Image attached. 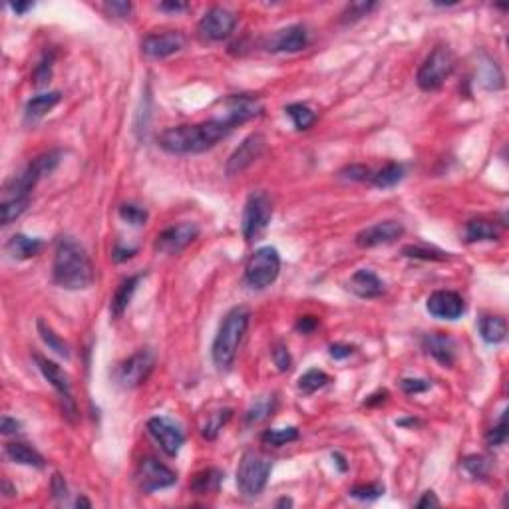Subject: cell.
<instances>
[{"label": "cell", "mask_w": 509, "mask_h": 509, "mask_svg": "<svg viewBox=\"0 0 509 509\" xmlns=\"http://www.w3.org/2000/svg\"><path fill=\"white\" fill-rule=\"evenodd\" d=\"M235 126L227 117H215L195 126H177L165 129L158 138L159 148L171 156H189L203 153L227 138Z\"/></svg>", "instance_id": "6da1fadb"}, {"label": "cell", "mask_w": 509, "mask_h": 509, "mask_svg": "<svg viewBox=\"0 0 509 509\" xmlns=\"http://www.w3.org/2000/svg\"><path fill=\"white\" fill-rule=\"evenodd\" d=\"M52 276L56 285L68 291H82L92 285L94 265L84 247L70 237H62L54 251Z\"/></svg>", "instance_id": "7a4b0ae2"}, {"label": "cell", "mask_w": 509, "mask_h": 509, "mask_svg": "<svg viewBox=\"0 0 509 509\" xmlns=\"http://www.w3.org/2000/svg\"><path fill=\"white\" fill-rule=\"evenodd\" d=\"M249 320L251 312L247 307H233L223 317L211 346V356L217 370H229L233 366L237 350L249 329Z\"/></svg>", "instance_id": "3957f363"}, {"label": "cell", "mask_w": 509, "mask_h": 509, "mask_svg": "<svg viewBox=\"0 0 509 509\" xmlns=\"http://www.w3.org/2000/svg\"><path fill=\"white\" fill-rule=\"evenodd\" d=\"M62 158V151L60 149H54L48 153H42L34 159L32 163H28L24 170L14 175L11 181L4 183V189H2V199H11V197H30V191L36 187V183L42 180L44 175L52 173L56 170V165L60 163Z\"/></svg>", "instance_id": "277c9868"}, {"label": "cell", "mask_w": 509, "mask_h": 509, "mask_svg": "<svg viewBox=\"0 0 509 509\" xmlns=\"http://www.w3.org/2000/svg\"><path fill=\"white\" fill-rule=\"evenodd\" d=\"M273 462L259 452H245L237 467V488L247 498H257L263 493Z\"/></svg>", "instance_id": "5b68a950"}, {"label": "cell", "mask_w": 509, "mask_h": 509, "mask_svg": "<svg viewBox=\"0 0 509 509\" xmlns=\"http://www.w3.org/2000/svg\"><path fill=\"white\" fill-rule=\"evenodd\" d=\"M454 68H456L454 52L447 46H435L420 66V70L416 74V82L420 86V90L435 92L444 86L445 80L454 72Z\"/></svg>", "instance_id": "8992f818"}, {"label": "cell", "mask_w": 509, "mask_h": 509, "mask_svg": "<svg viewBox=\"0 0 509 509\" xmlns=\"http://www.w3.org/2000/svg\"><path fill=\"white\" fill-rule=\"evenodd\" d=\"M281 273V257L275 247L257 249L245 265V283L251 288H267Z\"/></svg>", "instance_id": "52a82bcc"}, {"label": "cell", "mask_w": 509, "mask_h": 509, "mask_svg": "<svg viewBox=\"0 0 509 509\" xmlns=\"http://www.w3.org/2000/svg\"><path fill=\"white\" fill-rule=\"evenodd\" d=\"M273 217V201L267 195L265 191H253L249 195V199L245 203L243 219H241V227H243V237L247 241H255L257 237H261L263 231L269 227Z\"/></svg>", "instance_id": "ba28073f"}, {"label": "cell", "mask_w": 509, "mask_h": 509, "mask_svg": "<svg viewBox=\"0 0 509 509\" xmlns=\"http://www.w3.org/2000/svg\"><path fill=\"white\" fill-rule=\"evenodd\" d=\"M34 362H36L38 370L42 372L44 378L50 382V386L58 392V398H60V402H62L64 416L74 424L76 420H78V408H76L74 398H72V382H70V376H68L56 362L46 358L42 354H34Z\"/></svg>", "instance_id": "9c48e42d"}, {"label": "cell", "mask_w": 509, "mask_h": 509, "mask_svg": "<svg viewBox=\"0 0 509 509\" xmlns=\"http://www.w3.org/2000/svg\"><path fill=\"white\" fill-rule=\"evenodd\" d=\"M153 366H156V354L151 350L141 349L117 366L114 378L122 388H127V390L138 388L139 384L148 380Z\"/></svg>", "instance_id": "30bf717a"}, {"label": "cell", "mask_w": 509, "mask_h": 509, "mask_svg": "<svg viewBox=\"0 0 509 509\" xmlns=\"http://www.w3.org/2000/svg\"><path fill=\"white\" fill-rule=\"evenodd\" d=\"M237 26V14L223 6H213L197 24V34L203 42H221Z\"/></svg>", "instance_id": "8fae6325"}, {"label": "cell", "mask_w": 509, "mask_h": 509, "mask_svg": "<svg viewBox=\"0 0 509 509\" xmlns=\"http://www.w3.org/2000/svg\"><path fill=\"white\" fill-rule=\"evenodd\" d=\"M199 233H201V229L197 223L185 221L171 225L158 235L153 249L163 255H180L185 247H189L199 237Z\"/></svg>", "instance_id": "7c38bea8"}, {"label": "cell", "mask_w": 509, "mask_h": 509, "mask_svg": "<svg viewBox=\"0 0 509 509\" xmlns=\"http://www.w3.org/2000/svg\"><path fill=\"white\" fill-rule=\"evenodd\" d=\"M177 481V474L161 464L156 457H144L138 467V484L144 493H153L158 489L171 488Z\"/></svg>", "instance_id": "4fadbf2b"}, {"label": "cell", "mask_w": 509, "mask_h": 509, "mask_svg": "<svg viewBox=\"0 0 509 509\" xmlns=\"http://www.w3.org/2000/svg\"><path fill=\"white\" fill-rule=\"evenodd\" d=\"M265 148L267 139L263 134L255 131L251 136H247V138L239 144V148L231 153V158L227 159V165H225L227 175H239V173H243L247 168H251L255 161L263 156Z\"/></svg>", "instance_id": "5bb4252c"}, {"label": "cell", "mask_w": 509, "mask_h": 509, "mask_svg": "<svg viewBox=\"0 0 509 509\" xmlns=\"http://www.w3.org/2000/svg\"><path fill=\"white\" fill-rule=\"evenodd\" d=\"M148 430L151 438L159 444V447L170 457L180 454L181 445L185 444V434L180 426L165 416H156L148 422Z\"/></svg>", "instance_id": "9a60e30c"}, {"label": "cell", "mask_w": 509, "mask_h": 509, "mask_svg": "<svg viewBox=\"0 0 509 509\" xmlns=\"http://www.w3.org/2000/svg\"><path fill=\"white\" fill-rule=\"evenodd\" d=\"M183 46H185V36L181 32H153L141 40V52L153 60H163L180 52Z\"/></svg>", "instance_id": "2e32d148"}, {"label": "cell", "mask_w": 509, "mask_h": 509, "mask_svg": "<svg viewBox=\"0 0 509 509\" xmlns=\"http://www.w3.org/2000/svg\"><path fill=\"white\" fill-rule=\"evenodd\" d=\"M426 308L435 318L456 320L466 312V303L462 295H457L454 291H435L428 297Z\"/></svg>", "instance_id": "e0dca14e"}, {"label": "cell", "mask_w": 509, "mask_h": 509, "mask_svg": "<svg viewBox=\"0 0 509 509\" xmlns=\"http://www.w3.org/2000/svg\"><path fill=\"white\" fill-rule=\"evenodd\" d=\"M404 235V225L400 221H380L372 227H366L364 231L356 235V245L362 249H370V247H378V245L392 243L396 239H400Z\"/></svg>", "instance_id": "ac0fdd59"}, {"label": "cell", "mask_w": 509, "mask_h": 509, "mask_svg": "<svg viewBox=\"0 0 509 509\" xmlns=\"http://www.w3.org/2000/svg\"><path fill=\"white\" fill-rule=\"evenodd\" d=\"M308 44V32L303 24H293L283 30H276L269 40L267 48L271 52H300Z\"/></svg>", "instance_id": "d6986e66"}, {"label": "cell", "mask_w": 509, "mask_h": 509, "mask_svg": "<svg viewBox=\"0 0 509 509\" xmlns=\"http://www.w3.org/2000/svg\"><path fill=\"white\" fill-rule=\"evenodd\" d=\"M424 350L442 366H452L456 362V340L445 332H430L422 339Z\"/></svg>", "instance_id": "ffe728a7"}, {"label": "cell", "mask_w": 509, "mask_h": 509, "mask_svg": "<svg viewBox=\"0 0 509 509\" xmlns=\"http://www.w3.org/2000/svg\"><path fill=\"white\" fill-rule=\"evenodd\" d=\"M263 106L257 98H249V95H233L229 98L227 102V114L223 117H227L235 127L241 126L245 122L253 119V117L261 116Z\"/></svg>", "instance_id": "44dd1931"}, {"label": "cell", "mask_w": 509, "mask_h": 509, "mask_svg": "<svg viewBox=\"0 0 509 509\" xmlns=\"http://www.w3.org/2000/svg\"><path fill=\"white\" fill-rule=\"evenodd\" d=\"M346 286H349L350 293H354L356 297L361 298H378L384 295V283L376 276V273H372L370 269L356 271L354 275L350 276Z\"/></svg>", "instance_id": "7402d4cb"}, {"label": "cell", "mask_w": 509, "mask_h": 509, "mask_svg": "<svg viewBox=\"0 0 509 509\" xmlns=\"http://www.w3.org/2000/svg\"><path fill=\"white\" fill-rule=\"evenodd\" d=\"M4 454L6 457L14 462V464H21V466H30V467H44L46 462L44 457L32 447V445L24 444V442H11V444L4 445Z\"/></svg>", "instance_id": "603a6c76"}, {"label": "cell", "mask_w": 509, "mask_h": 509, "mask_svg": "<svg viewBox=\"0 0 509 509\" xmlns=\"http://www.w3.org/2000/svg\"><path fill=\"white\" fill-rule=\"evenodd\" d=\"M223 477H225V474H223L221 469L207 467V469H203V472H199L197 476L193 477L189 489L195 496H213V493H217L221 489Z\"/></svg>", "instance_id": "cb8c5ba5"}, {"label": "cell", "mask_w": 509, "mask_h": 509, "mask_svg": "<svg viewBox=\"0 0 509 509\" xmlns=\"http://www.w3.org/2000/svg\"><path fill=\"white\" fill-rule=\"evenodd\" d=\"M60 100H62V94H60V92H48V94L34 95L32 100L26 102V107H24V119H26L28 124L38 122V119L46 116V114H48V112H50Z\"/></svg>", "instance_id": "d4e9b609"}, {"label": "cell", "mask_w": 509, "mask_h": 509, "mask_svg": "<svg viewBox=\"0 0 509 509\" xmlns=\"http://www.w3.org/2000/svg\"><path fill=\"white\" fill-rule=\"evenodd\" d=\"M276 406H279L276 394H263V396L255 398L249 410L245 412V424L253 426L265 422L267 418H271L276 412Z\"/></svg>", "instance_id": "484cf974"}, {"label": "cell", "mask_w": 509, "mask_h": 509, "mask_svg": "<svg viewBox=\"0 0 509 509\" xmlns=\"http://www.w3.org/2000/svg\"><path fill=\"white\" fill-rule=\"evenodd\" d=\"M139 281H141V275H134L127 276L126 281L119 283L116 293H114V297H112V305H110L112 317L119 318L126 312L127 305L131 303V297H134V293H136V288H138Z\"/></svg>", "instance_id": "4316f807"}, {"label": "cell", "mask_w": 509, "mask_h": 509, "mask_svg": "<svg viewBox=\"0 0 509 509\" xmlns=\"http://www.w3.org/2000/svg\"><path fill=\"white\" fill-rule=\"evenodd\" d=\"M44 243L36 237H26V235H12L11 241L6 243V251L14 257V259H30L42 251Z\"/></svg>", "instance_id": "83f0119b"}, {"label": "cell", "mask_w": 509, "mask_h": 509, "mask_svg": "<svg viewBox=\"0 0 509 509\" xmlns=\"http://www.w3.org/2000/svg\"><path fill=\"white\" fill-rule=\"evenodd\" d=\"M479 334L488 344H499L508 337V322L503 317L486 315L479 318Z\"/></svg>", "instance_id": "f1b7e54d"}, {"label": "cell", "mask_w": 509, "mask_h": 509, "mask_svg": "<svg viewBox=\"0 0 509 509\" xmlns=\"http://www.w3.org/2000/svg\"><path fill=\"white\" fill-rule=\"evenodd\" d=\"M466 239L469 243L477 241H498L499 227L489 219H472L466 225Z\"/></svg>", "instance_id": "f546056e"}, {"label": "cell", "mask_w": 509, "mask_h": 509, "mask_svg": "<svg viewBox=\"0 0 509 509\" xmlns=\"http://www.w3.org/2000/svg\"><path fill=\"white\" fill-rule=\"evenodd\" d=\"M404 170L402 163H388V165H384L380 171H376L374 175H372V183L376 185V187H380V189H388V187H394V185H398L400 181L404 180Z\"/></svg>", "instance_id": "4dcf8cb0"}, {"label": "cell", "mask_w": 509, "mask_h": 509, "mask_svg": "<svg viewBox=\"0 0 509 509\" xmlns=\"http://www.w3.org/2000/svg\"><path fill=\"white\" fill-rule=\"evenodd\" d=\"M233 416V410L231 408H219L215 412L207 414V420L205 424L201 426V434L205 440H215L217 434L223 430V426L227 424Z\"/></svg>", "instance_id": "1f68e13d"}, {"label": "cell", "mask_w": 509, "mask_h": 509, "mask_svg": "<svg viewBox=\"0 0 509 509\" xmlns=\"http://www.w3.org/2000/svg\"><path fill=\"white\" fill-rule=\"evenodd\" d=\"M285 112L286 116L293 119V124H295L298 131H305L308 127H312V124L317 122V114L307 104H288L285 107Z\"/></svg>", "instance_id": "d6a6232c"}, {"label": "cell", "mask_w": 509, "mask_h": 509, "mask_svg": "<svg viewBox=\"0 0 509 509\" xmlns=\"http://www.w3.org/2000/svg\"><path fill=\"white\" fill-rule=\"evenodd\" d=\"M30 203V197H11V199H2L0 203V221L2 225H8L14 219H18L22 213L26 211Z\"/></svg>", "instance_id": "836d02e7"}, {"label": "cell", "mask_w": 509, "mask_h": 509, "mask_svg": "<svg viewBox=\"0 0 509 509\" xmlns=\"http://www.w3.org/2000/svg\"><path fill=\"white\" fill-rule=\"evenodd\" d=\"M36 327H38V332H40V339L48 344V349L54 350L56 354H60L62 358H70V350H68V344L64 342L56 332H54L46 322H44L42 318H38V322H36Z\"/></svg>", "instance_id": "e575fe53"}, {"label": "cell", "mask_w": 509, "mask_h": 509, "mask_svg": "<svg viewBox=\"0 0 509 509\" xmlns=\"http://www.w3.org/2000/svg\"><path fill=\"white\" fill-rule=\"evenodd\" d=\"M329 374L322 370H317V368H312V370L305 372L300 378H298V390L303 394H315L317 390L320 388H324L327 384H329Z\"/></svg>", "instance_id": "d590c367"}, {"label": "cell", "mask_w": 509, "mask_h": 509, "mask_svg": "<svg viewBox=\"0 0 509 509\" xmlns=\"http://www.w3.org/2000/svg\"><path fill=\"white\" fill-rule=\"evenodd\" d=\"M261 440L269 445H285V444H291V442H295L298 440V428L297 426H288V428H273V430H265L263 435H261Z\"/></svg>", "instance_id": "8d00e7d4"}, {"label": "cell", "mask_w": 509, "mask_h": 509, "mask_svg": "<svg viewBox=\"0 0 509 509\" xmlns=\"http://www.w3.org/2000/svg\"><path fill=\"white\" fill-rule=\"evenodd\" d=\"M462 466L472 477L486 479L489 476V469H491V462L486 456H467L464 457Z\"/></svg>", "instance_id": "74e56055"}, {"label": "cell", "mask_w": 509, "mask_h": 509, "mask_svg": "<svg viewBox=\"0 0 509 509\" xmlns=\"http://www.w3.org/2000/svg\"><path fill=\"white\" fill-rule=\"evenodd\" d=\"M119 217L129 225L139 227V225H146V221H148V211L139 205H134V203H124V205H119Z\"/></svg>", "instance_id": "f35d334b"}, {"label": "cell", "mask_w": 509, "mask_h": 509, "mask_svg": "<svg viewBox=\"0 0 509 509\" xmlns=\"http://www.w3.org/2000/svg\"><path fill=\"white\" fill-rule=\"evenodd\" d=\"M376 8V2H350L349 6L344 8L342 12V22H354V21H361L362 16H366L368 12L374 11Z\"/></svg>", "instance_id": "ab89813d"}, {"label": "cell", "mask_w": 509, "mask_h": 509, "mask_svg": "<svg viewBox=\"0 0 509 509\" xmlns=\"http://www.w3.org/2000/svg\"><path fill=\"white\" fill-rule=\"evenodd\" d=\"M404 257H410V259H422V261H444L447 259V253H442V251H434V249H424V247H404L402 249Z\"/></svg>", "instance_id": "60d3db41"}, {"label": "cell", "mask_w": 509, "mask_h": 509, "mask_svg": "<svg viewBox=\"0 0 509 509\" xmlns=\"http://www.w3.org/2000/svg\"><path fill=\"white\" fill-rule=\"evenodd\" d=\"M505 440H508V410L501 412L498 426L489 430L486 442H488L489 447H498V445L505 444Z\"/></svg>", "instance_id": "b9f144b4"}, {"label": "cell", "mask_w": 509, "mask_h": 509, "mask_svg": "<svg viewBox=\"0 0 509 509\" xmlns=\"http://www.w3.org/2000/svg\"><path fill=\"white\" fill-rule=\"evenodd\" d=\"M350 498L361 499V501H372L378 499L384 493V486L380 484H366V486H354L349 491Z\"/></svg>", "instance_id": "7bdbcfd3"}, {"label": "cell", "mask_w": 509, "mask_h": 509, "mask_svg": "<svg viewBox=\"0 0 509 509\" xmlns=\"http://www.w3.org/2000/svg\"><path fill=\"white\" fill-rule=\"evenodd\" d=\"M486 68H488L489 72L481 76V78H484V80H481L484 86H486L488 90H499V88H503V76L499 72V68L496 66V62L493 64L488 62L486 64Z\"/></svg>", "instance_id": "ee69618b"}, {"label": "cell", "mask_w": 509, "mask_h": 509, "mask_svg": "<svg viewBox=\"0 0 509 509\" xmlns=\"http://www.w3.org/2000/svg\"><path fill=\"white\" fill-rule=\"evenodd\" d=\"M52 62H54V56L50 54H46L42 58V62L38 64V68H36V72H34V84L36 86H42L46 84L48 80H50V76H52Z\"/></svg>", "instance_id": "f6af8a7d"}, {"label": "cell", "mask_w": 509, "mask_h": 509, "mask_svg": "<svg viewBox=\"0 0 509 509\" xmlns=\"http://www.w3.org/2000/svg\"><path fill=\"white\" fill-rule=\"evenodd\" d=\"M273 361H275V366L281 372L291 370L293 358H291V354H288V349H286L285 344H281V342H279L275 349H273Z\"/></svg>", "instance_id": "bcb514c9"}, {"label": "cell", "mask_w": 509, "mask_h": 509, "mask_svg": "<svg viewBox=\"0 0 509 509\" xmlns=\"http://www.w3.org/2000/svg\"><path fill=\"white\" fill-rule=\"evenodd\" d=\"M400 386H402V390L406 394H420V392H426V390H430V380H424V378H404L400 382Z\"/></svg>", "instance_id": "7dc6e473"}, {"label": "cell", "mask_w": 509, "mask_h": 509, "mask_svg": "<svg viewBox=\"0 0 509 509\" xmlns=\"http://www.w3.org/2000/svg\"><path fill=\"white\" fill-rule=\"evenodd\" d=\"M340 175H342V177H346V180H350V181L372 180L370 170H368V168H364V165H350V168H346V170L340 171Z\"/></svg>", "instance_id": "c3c4849f"}, {"label": "cell", "mask_w": 509, "mask_h": 509, "mask_svg": "<svg viewBox=\"0 0 509 509\" xmlns=\"http://www.w3.org/2000/svg\"><path fill=\"white\" fill-rule=\"evenodd\" d=\"M104 8H106L112 16H116V18H129V14H131V4H129V2L112 0V2L104 4Z\"/></svg>", "instance_id": "681fc988"}, {"label": "cell", "mask_w": 509, "mask_h": 509, "mask_svg": "<svg viewBox=\"0 0 509 509\" xmlns=\"http://www.w3.org/2000/svg\"><path fill=\"white\" fill-rule=\"evenodd\" d=\"M352 352H354V346H350V344H342V342H334V344H330V356H332L334 361L349 358Z\"/></svg>", "instance_id": "f907efd6"}, {"label": "cell", "mask_w": 509, "mask_h": 509, "mask_svg": "<svg viewBox=\"0 0 509 509\" xmlns=\"http://www.w3.org/2000/svg\"><path fill=\"white\" fill-rule=\"evenodd\" d=\"M318 327V318L317 317H300L295 324V329L303 334H310L312 330Z\"/></svg>", "instance_id": "816d5d0a"}, {"label": "cell", "mask_w": 509, "mask_h": 509, "mask_svg": "<svg viewBox=\"0 0 509 509\" xmlns=\"http://www.w3.org/2000/svg\"><path fill=\"white\" fill-rule=\"evenodd\" d=\"M52 493L56 499H62L68 496V486H66V481L60 474H54L52 477Z\"/></svg>", "instance_id": "f5cc1de1"}, {"label": "cell", "mask_w": 509, "mask_h": 509, "mask_svg": "<svg viewBox=\"0 0 509 509\" xmlns=\"http://www.w3.org/2000/svg\"><path fill=\"white\" fill-rule=\"evenodd\" d=\"M0 430L4 435L16 434L21 430V422L16 418H11V416H2V424H0Z\"/></svg>", "instance_id": "db71d44e"}, {"label": "cell", "mask_w": 509, "mask_h": 509, "mask_svg": "<svg viewBox=\"0 0 509 509\" xmlns=\"http://www.w3.org/2000/svg\"><path fill=\"white\" fill-rule=\"evenodd\" d=\"M435 505H440V499L435 498L434 491H426L422 498L416 501V508L424 509V508H435Z\"/></svg>", "instance_id": "11a10c76"}, {"label": "cell", "mask_w": 509, "mask_h": 509, "mask_svg": "<svg viewBox=\"0 0 509 509\" xmlns=\"http://www.w3.org/2000/svg\"><path fill=\"white\" fill-rule=\"evenodd\" d=\"M136 253H138V249H124L122 245H116V249H114V259H116L117 263H124L127 259H131Z\"/></svg>", "instance_id": "9f6ffc18"}, {"label": "cell", "mask_w": 509, "mask_h": 509, "mask_svg": "<svg viewBox=\"0 0 509 509\" xmlns=\"http://www.w3.org/2000/svg\"><path fill=\"white\" fill-rule=\"evenodd\" d=\"M161 11H170V12H180V11H187L189 6L185 2H161L159 4Z\"/></svg>", "instance_id": "6f0895ef"}, {"label": "cell", "mask_w": 509, "mask_h": 509, "mask_svg": "<svg viewBox=\"0 0 509 509\" xmlns=\"http://www.w3.org/2000/svg\"><path fill=\"white\" fill-rule=\"evenodd\" d=\"M2 491H4V496H6V498H14V496H16V489L12 488L8 479H4V481H2Z\"/></svg>", "instance_id": "680465c9"}, {"label": "cell", "mask_w": 509, "mask_h": 509, "mask_svg": "<svg viewBox=\"0 0 509 509\" xmlns=\"http://www.w3.org/2000/svg\"><path fill=\"white\" fill-rule=\"evenodd\" d=\"M11 8L16 12V14H24V12L32 8V2H26V4H11Z\"/></svg>", "instance_id": "91938a15"}, {"label": "cell", "mask_w": 509, "mask_h": 509, "mask_svg": "<svg viewBox=\"0 0 509 509\" xmlns=\"http://www.w3.org/2000/svg\"><path fill=\"white\" fill-rule=\"evenodd\" d=\"M275 505H276V508H293V499L281 498L279 501H276Z\"/></svg>", "instance_id": "94428289"}, {"label": "cell", "mask_w": 509, "mask_h": 509, "mask_svg": "<svg viewBox=\"0 0 509 509\" xmlns=\"http://www.w3.org/2000/svg\"><path fill=\"white\" fill-rule=\"evenodd\" d=\"M332 457L337 460V464H339V467H340V469H342V472H344V469H346V464H344V457L340 456V454H334V456H332Z\"/></svg>", "instance_id": "6125c7cd"}, {"label": "cell", "mask_w": 509, "mask_h": 509, "mask_svg": "<svg viewBox=\"0 0 509 509\" xmlns=\"http://www.w3.org/2000/svg\"><path fill=\"white\" fill-rule=\"evenodd\" d=\"M76 505H78V508H80V505H84V508H92V503H90V501H88L86 498L76 499Z\"/></svg>", "instance_id": "be15d7a7"}]
</instances>
